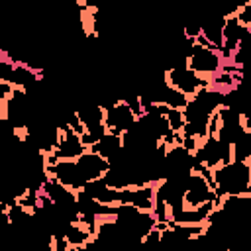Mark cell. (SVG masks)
I'll use <instances>...</instances> for the list:
<instances>
[{"label": "cell", "instance_id": "cell-1", "mask_svg": "<svg viewBox=\"0 0 251 251\" xmlns=\"http://www.w3.org/2000/svg\"><path fill=\"white\" fill-rule=\"evenodd\" d=\"M216 208L227 196H251V165L247 161H229L214 171Z\"/></svg>", "mask_w": 251, "mask_h": 251}, {"label": "cell", "instance_id": "cell-2", "mask_svg": "<svg viewBox=\"0 0 251 251\" xmlns=\"http://www.w3.org/2000/svg\"><path fill=\"white\" fill-rule=\"evenodd\" d=\"M88 149L82 143L80 135H76L67 124H61L57 127V141L49 155H45V165H57L61 161H76L80 155H84Z\"/></svg>", "mask_w": 251, "mask_h": 251}, {"label": "cell", "instance_id": "cell-3", "mask_svg": "<svg viewBox=\"0 0 251 251\" xmlns=\"http://www.w3.org/2000/svg\"><path fill=\"white\" fill-rule=\"evenodd\" d=\"M186 67L196 73L198 76L206 78L208 82H212L222 71H224V61H222V53L214 51L210 47H202L198 43H194L188 49L186 55Z\"/></svg>", "mask_w": 251, "mask_h": 251}, {"label": "cell", "instance_id": "cell-4", "mask_svg": "<svg viewBox=\"0 0 251 251\" xmlns=\"http://www.w3.org/2000/svg\"><path fill=\"white\" fill-rule=\"evenodd\" d=\"M100 106H102L104 112H106L104 124H106L108 133H114V135L124 137V135H126L127 131H131V129L135 127V124L139 122L124 98H114L112 102L100 104Z\"/></svg>", "mask_w": 251, "mask_h": 251}, {"label": "cell", "instance_id": "cell-5", "mask_svg": "<svg viewBox=\"0 0 251 251\" xmlns=\"http://www.w3.org/2000/svg\"><path fill=\"white\" fill-rule=\"evenodd\" d=\"M216 192L212 184L198 173H190L184 184V196H182V210H198L206 204H216Z\"/></svg>", "mask_w": 251, "mask_h": 251}, {"label": "cell", "instance_id": "cell-6", "mask_svg": "<svg viewBox=\"0 0 251 251\" xmlns=\"http://www.w3.org/2000/svg\"><path fill=\"white\" fill-rule=\"evenodd\" d=\"M163 76H165V80H167L169 86L180 90V92L186 94L188 98L196 96L200 90H204V88L210 86V82H208L206 78H202V76H198L196 73H192L186 65L169 67V69H165Z\"/></svg>", "mask_w": 251, "mask_h": 251}, {"label": "cell", "instance_id": "cell-7", "mask_svg": "<svg viewBox=\"0 0 251 251\" xmlns=\"http://www.w3.org/2000/svg\"><path fill=\"white\" fill-rule=\"evenodd\" d=\"M194 161L204 163L206 167H210L212 171H216L218 167L226 165L231 161V145H227L226 141H222L218 135H208L196 149L194 153Z\"/></svg>", "mask_w": 251, "mask_h": 251}, {"label": "cell", "instance_id": "cell-8", "mask_svg": "<svg viewBox=\"0 0 251 251\" xmlns=\"http://www.w3.org/2000/svg\"><path fill=\"white\" fill-rule=\"evenodd\" d=\"M202 27V37L216 49L222 53L224 49V27H226V16H216L206 20L204 24H200Z\"/></svg>", "mask_w": 251, "mask_h": 251}, {"label": "cell", "instance_id": "cell-9", "mask_svg": "<svg viewBox=\"0 0 251 251\" xmlns=\"http://www.w3.org/2000/svg\"><path fill=\"white\" fill-rule=\"evenodd\" d=\"M88 151H92V153H96V155H100V157H104L106 161H114L122 151H124V137H120V135H114V133H106L100 141H96Z\"/></svg>", "mask_w": 251, "mask_h": 251}, {"label": "cell", "instance_id": "cell-10", "mask_svg": "<svg viewBox=\"0 0 251 251\" xmlns=\"http://www.w3.org/2000/svg\"><path fill=\"white\" fill-rule=\"evenodd\" d=\"M139 251H161V231L157 227H153L145 235V239L141 241Z\"/></svg>", "mask_w": 251, "mask_h": 251}, {"label": "cell", "instance_id": "cell-11", "mask_svg": "<svg viewBox=\"0 0 251 251\" xmlns=\"http://www.w3.org/2000/svg\"><path fill=\"white\" fill-rule=\"evenodd\" d=\"M235 16H237V20L249 29V33H251V2H245V4H241L239 8H235Z\"/></svg>", "mask_w": 251, "mask_h": 251}]
</instances>
